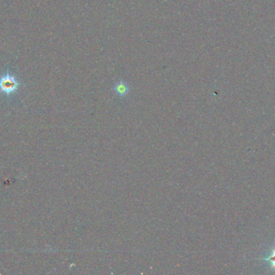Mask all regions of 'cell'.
<instances>
[{"label": "cell", "instance_id": "cell-1", "mask_svg": "<svg viewBox=\"0 0 275 275\" xmlns=\"http://www.w3.org/2000/svg\"><path fill=\"white\" fill-rule=\"evenodd\" d=\"M20 87V82L13 73L6 72L0 76V92L7 96L16 93Z\"/></svg>", "mask_w": 275, "mask_h": 275}, {"label": "cell", "instance_id": "cell-2", "mask_svg": "<svg viewBox=\"0 0 275 275\" xmlns=\"http://www.w3.org/2000/svg\"><path fill=\"white\" fill-rule=\"evenodd\" d=\"M113 91L115 92L116 96L124 98L130 92V87L123 81H120L114 86Z\"/></svg>", "mask_w": 275, "mask_h": 275}, {"label": "cell", "instance_id": "cell-3", "mask_svg": "<svg viewBox=\"0 0 275 275\" xmlns=\"http://www.w3.org/2000/svg\"><path fill=\"white\" fill-rule=\"evenodd\" d=\"M267 260L271 261V263L275 266V252L273 253V254H272V255L271 256V257H269L268 259Z\"/></svg>", "mask_w": 275, "mask_h": 275}]
</instances>
